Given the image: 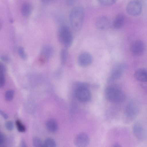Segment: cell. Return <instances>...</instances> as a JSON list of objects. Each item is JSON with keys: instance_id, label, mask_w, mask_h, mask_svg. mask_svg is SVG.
<instances>
[{"instance_id": "52a82bcc", "label": "cell", "mask_w": 147, "mask_h": 147, "mask_svg": "<svg viewBox=\"0 0 147 147\" xmlns=\"http://www.w3.org/2000/svg\"><path fill=\"white\" fill-rule=\"evenodd\" d=\"M90 142V138L85 132H81L78 134L75 137L74 141V145L78 147H86Z\"/></svg>"}, {"instance_id": "7a4b0ae2", "label": "cell", "mask_w": 147, "mask_h": 147, "mask_svg": "<svg viewBox=\"0 0 147 147\" xmlns=\"http://www.w3.org/2000/svg\"><path fill=\"white\" fill-rule=\"evenodd\" d=\"M105 94L107 100L114 103L122 102L126 99L125 93L120 89L114 85L107 87L105 90Z\"/></svg>"}, {"instance_id": "6da1fadb", "label": "cell", "mask_w": 147, "mask_h": 147, "mask_svg": "<svg viewBox=\"0 0 147 147\" xmlns=\"http://www.w3.org/2000/svg\"><path fill=\"white\" fill-rule=\"evenodd\" d=\"M84 15V9L81 6H75L71 10L69 15V21L72 28L74 31H78L81 28Z\"/></svg>"}, {"instance_id": "4316f807", "label": "cell", "mask_w": 147, "mask_h": 147, "mask_svg": "<svg viewBox=\"0 0 147 147\" xmlns=\"http://www.w3.org/2000/svg\"><path fill=\"white\" fill-rule=\"evenodd\" d=\"M66 4L69 6L73 5L75 3L76 0H64Z\"/></svg>"}, {"instance_id": "8fae6325", "label": "cell", "mask_w": 147, "mask_h": 147, "mask_svg": "<svg viewBox=\"0 0 147 147\" xmlns=\"http://www.w3.org/2000/svg\"><path fill=\"white\" fill-rule=\"evenodd\" d=\"M92 61V57L91 54L87 52L82 53L78 58V62L82 67H86L90 65Z\"/></svg>"}, {"instance_id": "484cf974", "label": "cell", "mask_w": 147, "mask_h": 147, "mask_svg": "<svg viewBox=\"0 0 147 147\" xmlns=\"http://www.w3.org/2000/svg\"><path fill=\"white\" fill-rule=\"evenodd\" d=\"M18 52L21 57L23 59H25L26 55L24 48L22 47L19 48L18 49Z\"/></svg>"}, {"instance_id": "9c48e42d", "label": "cell", "mask_w": 147, "mask_h": 147, "mask_svg": "<svg viewBox=\"0 0 147 147\" xmlns=\"http://www.w3.org/2000/svg\"><path fill=\"white\" fill-rule=\"evenodd\" d=\"M133 134L136 138L140 142H143L146 138L145 130L142 126L139 123H136L133 126Z\"/></svg>"}, {"instance_id": "30bf717a", "label": "cell", "mask_w": 147, "mask_h": 147, "mask_svg": "<svg viewBox=\"0 0 147 147\" xmlns=\"http://www.w3.org/2000/svg\"><path fill=\"white\" fill-rule=\"evenodd\" d=\"M95 25L98 29L102 31L105 30L110 28L111 25L110 21L107 17L100 16L96 20Z\"/></svg>"}, {"instance_id": "ac0fdd59", "label": "cell", "mask_w": 147, "mask_h": 147, "mask_svg": "<svg viewBox=\"0 0 147 147\" xmlns=\"http://www.w3.org/2000/svg\"><path fill=\"white\" fill-rule=\"evenodd\" d=\"M5 68L3 64H1L0 67V85L1 87H3L5 82Z\"/></svg>"}, {"instance_id": "5bb4252c", "label": "cell", "mask_w": 147, "mask_h": 147, "mask_svg": "<svg viewBox=\"0 0 147 147\" xmlns=\"http://www.w3.org/2000/svg\"><path fill=\"white\" fill-rule=\"evenodd\" d=\"M53 52V49L51 46L45 45L42 49L41 52V56L44 60H47L52 56Z\"/></svg>"}, {"instance_id": "44dd1931", "label": "cell", "mask_w": 147, "mask_h": 147, "mask_svg": "<svg viewBox=\"0 0 147 147\" xmlns=\"http://www.w3.org/2000/svg\"><path fill=\"white\" fill-rule=\"evenodd\" d=\"M67 51L65 49H63L61 53V63L64 65L66 62L67 57Z\"/></svg>"}, {"instance_id": "2e32d148", "label": "cell", "mask_w": 147, "mask_h": 147, "mask_svg": "<svg viewBox=\"0 0 147 147\" xmlns=\"http://www.w3.org/2000/svg\"><path fill=\"white\" fill-rule=\"evenodd\" d=\"M32 6L30 3H25L22 5L21 11L22 14L24 17L28 16L32 12Z\"/></svg>"}, {"instance_id": "277c9868", "label": "cell", "mask_w": 147, "mask_h": 147, "mask_svg": "<svg viewBox=\"0 0 147 147\" xmlns=\"http://www.w3.org/2000/svg\"><path fill=\"white\" fill-rule=\"evenodd\" d=\"M58 38L60 42L66 47L72 44L73 38L71 32L69 28L65 25L62 26L59 29Z\"/></svg>"}, {"instance_id": "9a60e30c", "label": "cell", "mask_w": 147, "mask_h": 147, "mask_svg": "<svg viewBox=\"0 0 147 147\" xmlns=\"http://www.w3.org/2000/svg\"><path fill=\"white\" fill-rule=\"evenodd\" d=\"M124 21V18L123 15L121 14L118 15L115 18L113 22V27L117 29L121 28L123 26Z\"/></svg>"}, {"instance_id": "cb8c5ba5", "label": "cell", "mask_w": 147, "mask_h": 147, "mask_svg": "<svg viewBox=\"0 0 147 147\" xmlns=\"http://www.w3.org/2000/svg\"><path fill=\"white\" fill-rule=\"evenodd\" d=\"M33 144L35 147L43 146V144H42L41 140L37 138H35L33 139Z\"/></svg>"}, {"instance_id": "603a6c76", "label": "cell", "mask_w": 147, "mask_h": 147, "mask_svg": "<svg viewBox=\"0 0 147 147\" xmlns=\"http://www.w3.org/2000/svg\"><path fill=\"white\" fill-rule=\"evenodd\" d=\"M14 96V92L11 90H9L6 92L5 94V99L8 101L12 100Z\"/></svg>"}, {"instance_id": "4dcf8cb0", "label": "cell", "mask_w": 147, "mask_h": 147, "mask_svg": "<svg viewBox=\"0 0 147 147\" xmlns=\"http://www.w3.org/2000/svg\"><path fill=\"white\" fill-rule=\"evenodd\" d=\"M113 147H118L121 146L120 144L118 143H116L114 144L113 146Z\"/></svg>"}, {"instance_id": "3957f363", "label": "cell", "mask_w": 147, "mask_h": 147, "mask_svg": "<svg viewBox=\"0 0 147 147\" xmlns=\"http://www.w3.org/2000/svg\"><path fill=\"white\" fill-rule=\"evenodd\" d=\"M89 85L87 83L78 82L76 84L75 95L77 98L83 102H89L91 98V93L88 88Z\"/></svg>"}, {"instance_id": "f1b7e54d", "label": "cell", "mask_w": 147, "mask_h": 147, "mask_svg": "<svg viewBox=\"0 0 147 147\" xmlns=\"http://www.w3.org/2000/svg\"><path fill=\"white\" fill-rule=\"evenodd\" d=\"M4 136L3 134L1 133L0 136V144L1 146L3 144L4 141Z\"/></svg>"}, {"instance_id": "d4e9b609", "label": "cell", "mask_w": 147, "mask_h": 147, "mask_svg": "<svg viewBox=\"0 0 147 147\" xmlns=\"http://www.w3.org/2000/svg\"><path fill=\"white\" fill-rule=\"evenodd\" d=\"M5 126L7 129L9 131L12 130L14 127L13 123L11 121H8L5 124Z\"/></svg>"}, {"instance_id": "ffe728a7", "label": "cell", "mask_w": 147, "mask_h": 147, "mask_svg": "<svg viewBox=\"0 0 147 147\" xmlns=\"http://www.w3.org/2000/svg\"><path fill=\"white\" fill-rule=\"evenodd\" d=\"M16 124L18 130L21 132H23L26 130L25 126L19 120H17L16 121Z\"/></svg>"}, {"instance_id": "f546056e", "label": "cell", "mask_w": 147, "mask_h": 147, "mask_svg": "<svg viewBox=\"0 0 147 147\" xmlns=\"http://www.w3.org/2000/svg\"><path fill=\"white\" fill-rule=\"evenodd\" d=\"M0 113L4 119H6L7 118V116L5 113L1 111H0Z\"/></svg>"}, {"instance_id": "e0dca14e", "label": "cell", "mask_w": 147, "mask_h": 147, "mask_svg": "<svg viewBox=\"0 0 147 147\" xmlns=\"http://www.w3.org/2000/svg\"><path fill=\"white\" fill-rule=\"evenodd\" d=\"M47 129L51 132L56 131L58 128V125L56 121L54 119H51L48 121L46 124Z\"/></svg>"}, {"instance_id": "5b68a950", "label": "cell", "mask_w": 147, "mask_h": 147, "mask_svg": "<svg viewBox=\"0 0 147 147\" xmlns=\"http://www.w3.org/2000/svg\"><path fill=\"white\" fill-rule=\"evenodd\" d=\"M140 107L138 102L135 100L130 102L125 109V115L127 123L132 121L138 115Z\"/></svg>"}, {"instance_id": "4fadbf2b", "label": "cell", "mask_w": 147, "mask_h": 147, "mask_svg": "<svg viewBox=\"0 0 147 147\" xmlns=\"http://www.w3.org/2000/svg\"><path fill=\"white\" fill-rule=\"evenodd\" d=\"M134 76L138 81L142 82H147V68L138 69L135 72Z\"/></svg>"}, {"instance_id": "8992f818", "label": "cell", "mask_w": 147, "mask_h": 147, "mask_svg": "<svg viewBox=\"0 0 147 147\" xmlns=\"http://www.w3.org/2000/svg\"><path fill=\"white\" fill-rule=\"evenodd\" d=\"M142 10L141 3L137 0H133L129 2L126 7V11L129 15L137 16L139 15Z\"/></svg>"}, {"instance_id": "1f68e13d", "label": "cell", "mask_w": 147, "mask_h": 147, "mask_svg": "<svg viewBox=\"0 0 147 147\" xmlns=\"http://www.w3.org/2000/svg\"><path fill=\"white\" fill-rule=\"evenodd\" d=\"M21 146L22 147L25 146V144L24 141L23 140L21 143Z\"/></svg>"}, {"instance_id": "d6986e66", "label": "cell", "mask_w": 147, "mask_h": 147, "mask_svg": "<svg viewBox=\"0 0 147 147\" xmlns=\"http://www.w3.org/2000/svg\"><path fill=\"white\" fill-rule=\"evenodd\" d=\"M56 146V143L53 139L48 138L46 139L43 144V146L44 147H55Z\"/></svg>"}, {"instance_id": "7c38bea8", "label": "cell", "mask_w": 147, "mask_h": 147, "mask_svg": "<svg viewBox=\"0 0 147 147\" xmlns=\"http://www.w3.org/2000/svg\"><path fill=\"white\" fill-rule=\"evenodd\" d=\"M123 66L119 64L116 66L112 70L108 79V81L112 82L119 79L121 76L123 71Z\"/></svg>"}, {"instance_id": "ba28073f", "label": "cell", "mask_w": 147, "mask_h": 147, "mask_svg": "<svg viewBox=\"0 0 147 147\" xmlns=\"http://www.w3.org/2000/svg\"><path fill=\"white\" fill-rule=\"evenodd\" d=\"M145 46L144 42L141 40L134 41L131 44L130 49L131 53L134 55L140 56L144 53Z\"/></svg>"}, {"instance_id": "83f0119b", "label": "cell", "mask_w": 147, "mask_h": 147, "mask_svg": "<svg viewBox=\"0 0 147 147\" xmlns=\"http://www.w3.org/2000/svg\"><path fill=\"white\" fill-rule=\"evenodd\" d=\"M42 3L45 4H49L52 3L54 0H40Z\"/></svg>"}, {"instance_id": "7402d4cb", "label": "cell", "mask_w": 147, "mask_h": 147, "mask_svg": "<svg viewBox=\"0 0 147 147\" xmlns=\"http://www.w3.org/2000/svg\"><path fill=\"white\" fill-rule=\"evenodd\" d=\"M117 0H98L101 4L105 6L112 5L115 4Z\"/></svg>"}]
</instances>
